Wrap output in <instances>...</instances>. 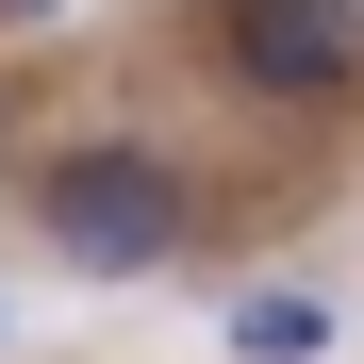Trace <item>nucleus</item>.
<instances>
[{"instance_id": "obj_2", "label": "nucleus", "mask_w": 364, "mask_h": 364, "mask_svg": "<svg viewBox=\"0 0 364 364\" xmlns=\"http://www.w3.org/2000/svg\"><path fill=\"white\" fill-rule=\"evenodd\" d=\"M215 67L282 116H315L364 83V0H215Z\"/></svg>"}, {"instance_id": "obj_3", "label": "nucleus", "mask_w": 364, "mask_h": 364, "mask_svg": "<svg viewBox=\"0 0 364 364\" xmlns=\"http://www.w3.org/2000/svg\"><path fill=\"white\" fill-rule=\"evenodd\" d=\"M315 348H331V298H298V282L232 298V364H315Z\"/></svg>"}, {"instance_id": "obj_4", "label": "nucleus", "mask_w": 364, "mask_h": 364, "mask_svg": "<svg viewBox=\"0 0 364 364\" xmlns=\"http://www.w3.org/2000/svg\"><path fill=\"white\" fill-rule=\"evenodd\" d=\"M0 17H67V0H0Z\"/></svg>"}, {"instance_id": "obj_1", "label": "nucleus", "mask_w": 364, "mask_h": 364, "mask_svg": "<svg viewBox=\"0 0 364 364\" xmlns=\"http://www.w3.org/2000/svg\"><path fill=\"white\" fill-rule=\"evenodd\" d=\"M182 215H199V199H182V166H166V149H116V133L67 149V166L33 182V232H50L83 282H149V265H182Z\"/></svg>"}]
</instances>
